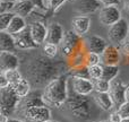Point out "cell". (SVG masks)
Masks as SVG:
<instances>
[{
  "instance_id": "1",
  "label": "cell",
  "mask_w": 129,
  "mask_h": 122,
  "mask_svg": "<svg viewBox=\"0 0 129 122\" xmlns=\"http://www.w3.org/2000/svg\"><path fill=\"white\" fill-rule=\"evenodd\" d=\"M60 62L47 56H38L28 64L27 73L36 85H47L60 75Z\"/></svg>"
},
{
  "instance_id": "2",
  "label": "cell",
  "mask_w": 129,
  "mask_h": 122,
  "mask_svg": "<svg viewBox=\"0 0 129 122\" xmlns=\"http://www.w3.org/2000/svg\"><path fill=\"white\" fill-rule=\"evenodd\" d=\"M93 102L88 96L80 95L76 92H69L68 98L63 104L64 111L73 120L77 122L88 121L92 119Z\"/></svg>"
},
{
  "instance_id": "3",
  "label": "cell",
  "mask_w": 129,
  "mask_h": 122,
  "mask_svg": "<svg viewBox=\"0 0 129 122\" xmlns=\"http://www.w3.org/2000/svg\"><path fill=\"white\" fill-rule=\"evenodd\" d=\"M68 73H62L49 84L43 89V98L48 106L59 107L63 106L68 98Z\"/></svg>"
},
{
  "instance_id": "4",
  "label": "cell",
  "mask_w": 129,
  "mask_h": 122,
  "mask_svg": "<svg viewBox=\"0 0 129 122\" xmlns=\"http://www.w3.org/2000/svg\"><path fill=\"white\" fill-rule=\"evenodd\" d=\"M59 48H60L61 54L67 59H70L75 54L86 51L85 40H83V36L76 34L73 29L66 32L64 37L61 44L59 45Z\"/></svg>"
},
{
  "instance_id": "5",
  "label": "cell",
  "mask_w": 129,
  "mask_h": 122,
  "mask_svg": "<svg viewBox=\"0 0 129 122\" xmlns=\"http://www.w3.org/2000/svg\"><path fill=\"white\" fill-rule=\"evenodd\" d=\"M20 100L22 98L16 94L15 89L11 85L5 87V88H0V112H1V115H6L9 118V115H11L18 109Z\"/></svg>"
},
{
  "instance_id": "6",
  "label": "cell",
  "mask_w": 129,
  "mask_h": 122,
  "mask_svg": "<svg viewBox=\"0 0 129 122\" xmlns=\"http://www.w3.org/2000/svg\"><path fill=\"white\" fill-rule=\"evenodd\" d=\"M129 33V24L126 19L121 18L118 23L109 27L108 31V36L109 40L113 43L114 45H121L126 40Z\"/></svg>"
},
{
  "instance_id": "7",
  "label": "cell",
  "mask_w": 129,
  "mask_h": 122,
  "mask_svg": "<svg viewBox=\"0 0 129 122\" xmlns=\"http://www.w3.org/2000/svg\"><path fill=\"white\" fill-rule=\"evenodd\" d=\"M121 19V11L118 6L102 7L99 13V20L104 26H112Z\"/></svg>"
},
{
  "instance_id": "8",
  "label": "cell",
  "mask_w": 129,
  "mask_h": 122,
  "mask_svg": "<svg viewBox=\"0 0 129 122\" xmlns=\"http://www.w3.org/2000/svg\"><path fill=\"white\" fill-rule=\"evenodd\" d=\"M23 114L29 122H47L51 120V110L49 106H33L24 110Z\"/></svg>"
},
{
  "instance_id": "9",
  "label": "cell",
  "mask_w": 129,
  "mask_h": 122,
  "mask_svg": "<svg viewBox=\"0 0 129 122\" xmlns=\"http://www.w3.org/2000/svg\"><path fill=\"white\" fill-rule=\"evenodd\" d=\"M15 36V42H16V48L20 50H33V49H38L40 45L34 41L33 36L31 34V28L29 25L22 31L20 33L16 34Z\"/></svg>"
},
{
  "instance_id": "10",
  "label": "cell",
  "mask_w": 129,
  "mask_h": 122,
  "mask_svg": "<svg viewBox=\"0 0 129 122\" xmlns=\"http://www.w3.org/2000/svg\"><path fill=\"white\" fill-rule=\"evenodd\" d=\"M33 106H48L43 98V91H31L28 95L20 100L18 109L24 111V110Z\"/></svg>"
},
{
  "instance_id": "11",
  "label": "cell",
  "mask_w": 129,
  "mask_h": 122,
  "mask_svg": "<svg viewBox=\"0 0 129 122\" xmlns=\"http://www.w3.org/2000/svg\"><path fill=\"white\" fill-rule=\"evenodd\" d=\"M126 86L127 85H125L122 83V80L118 79V78H116V79H113L111 82L109 94L114 103V106L119 107L121 104H123L126 102V98H125Z\"/></svg>"
},
{
  "instance_id": "12",
  "label": "cell",
  "mask_w": 129,
  "mask_h": 122,
  "mask_svg": "<svg viewBox=\"0 0 129 122\" xmlns=\"http://www.w3.org/2000/svg\"><path fill=\"white\" fill-rule=\"evenodd\" d=\"M73 91L77 94L85 96H89L94 92V82L89 78L71 77Z\"/></svg>"
},
{
  "instance_id": "13",
  "label": "cell",
  "mask_w": 129,
  "mask_h": 122,
  "mask_svg": "<svg viewBox=\"0 0 129 122\" xmlns=\"http://www.w3.org/2000/svg\"><path fill=\"white\" fill-rule=\"evenodd\" d=\"M121 58V51L114 44L108 45L107 49L101 54V62L104 66H118Z\"/></svg>"
},
{
  "instance_id": "14",
  "label": "cell",
  "mask_w": 129,
  "mask_h": 122,
  "mask_svg": "<svg viewBox=\"0 0 129 122\" xmlns=\"http://www.w3.org/2000/svg\"><path fill=\"white\" fill-rule=\"evenodd\" d=\"M18 67H19V59L17 54L9 51L0 52V71L1 72L11 70V69H18Z\"/></svg>"
},
{
  "instance_id": "15",
  "label": "cell",
  "mask_w": 129,
  "mask_h": 122,
  "mask_svg": "<svg viewBox=\"0 0 129 122\" xmlns=\"http://www.w3.org/2000/svg\"><path fill=\"white\" fill-rule=\"evenodd\" d=\"M63 27L60 23H52L48 26V34L45 38V43H52L56 45H60L64 37Z\"/></svg>"
},
{
  "instance_id": "16",
  "label": "cell",
  "mask_w": 129,
  "mask_h": 122,
  "mask_svg": "<svg viewBox=\"0 0 129 122\" xmlns=\"http://www.w3.org/2000/svg\"><path fill=\"white\" fill-rule=\"evenodd\" d=\"M107 41L101 36L91 35L87 38H85V48H86V51L88 52H94V53H98L101 56L107 49Z\"/></svg>"
},
{
  "instance_id": "17",
  "label": "cell",
  "mask_w": 129,
  "mask_h": 122,
  "mask_svg": "<svg viewBox=\"0 0 129 122\" xmlns=\"http://www.w3.org/2000/svg\"><path fill=\"white\" fill-rule=\"evenodd\" d=\"M74 6L82 15H89L98 11L102 5L98 0H74Z\"/></svg>"
},
{
  "instance_id": "18",
  "label": "cell",
  "mask_w": 129,
  "mask_h": 122,
  "mask_svg": "<svg viewBox=\"0 0 129 122\" xmlns=\"http://www.w3.org/2000/svg\"><path fill=\"white\" fill-rule=\"evenodd\" d=\"M29 28H31V34L34 41L39 45L44 44L48 34V27H45V25L42 22H34L29 25Z\"/></svg>"
},
{
  "instance_id": "19",
  "label": "cell",
  "mask_w": 129,
  "mask_h": 122,
  "mask_svg": "<svg viewBox=\"0 0 129 122\" xmlns=\"http://www.w3.org/2000/svg\"><path fill=\"white\" fill-rule=\"evenodd\" d=\"M91 27V18L88 16H77L73 19V31L79 36H83L88 32Z\"/></svg>"
},
{
  "instance_id": "20",
  "label": "cell",
  "mask_w": 129,
  "mask_h": 122,
  "mask_svg": "<svg viewBox=\"0 0 129 122\" xmlns=\"http://www.w3.org/2000/svg\"><path fill=\"white\" fill-rule=\"evenodd\" d=\"M93 101L96 104V106L100 107L103 111H110V110H112V107L114 106V103H113V101H112L109 93L94 92Z\"/></svg>"
},
{
  "instance_id": "21",
  "label": "cell",
  "mask_w": 129,
  "mask_h": 122,
  "mask_svg": "<svg viewBox=\"0 0 129 122\" xmlns=\"http://www.w3.org/2000/svg\"><path fill=\"white\" fill-rule=\"evenodd\" d=\"M34 9H35V6L29 0H17L15 1L13 13H15L18 16H22V17H26L29 14L33 13Z\"/></svg>"
},
{
  "instance_id": "22",
  "label": "cell",
  "mask_w": 129,
  "mask_h": 122,
  "mask_svg": "<svg viewBox=\"0 0 129 122\" xmlns=\"http://www.w3.org/2000/svg\"><path fill=\"white\" fill-rule=\"evenodd\" d=\"M16 49L17 48H16L15 36L6 31H0V50L14 52Z\"/></svg>"
},
{
  "instance_id": "23",
  "label": "cell",
  "mask_w": 129,
  "mask_h": 122,
  "mask_svg": "<svg viewBox=\"0 0 129 122\" xmlns=\"http://www.w3.org/2000/svg\"><path fill=\"white\" fill-rule=\"evenodd\" d=\"M27 26H28V25L26 24L25 17L15 15L14 18L11 19L10 24H9V26H8V28H7L6 32H8L9 34H13V35H16V34L20 33L22 31H24Z\"/></svg>"
},
{
  "instance_id": "24",
  "label": "cell",
  "mask_w": 129,
  "mask_h": 122,
  "mask_svg": "<svg viewBox=\"0 0 129 122\" xmlns=\"http://www.w3.org/2000/svg\"><path fill=\"white\" fill-rule=\"evenodd\" d=\"M13 87H14V89H15L16 94H17L20 98L25 97V96H27L31 93V83L27 79H25V78H23L19 83L14 85Z\"/></svg>"
},
{
  "instance_id": "25",
  "label": "cell",
  "mask_w": 129,
  "mask_h": 122,
  "mask_svg": "<svg viewBox=\"0 0 129 122\" xmlns=\"http://www.w3.org/2000/svg\"><path fill=\"white\" fill-rule=\"evenodd\" d=\"M119 75L118 66H104L103 64V75L102 78L111 83L113 79H116Z\"/></svg>"
},
{
  "instance_id": "26",
  "label": "cell",
  "mask_w": 129,
  "mask_h": 122,
  "mask_svg": "<svg viewBox=\"0 0 129 122\" xmlns=\"http://www.w3.org/2000/svg\"><path fill=\"white\" fill-rule=\"evenodd\" d=\"M67 1H68V0H47L48 11L45 13L47 14V17H50V15H53V14L56 13L58 9H60L61 6H63V4H66Z\"/></svg>"
},
{
  "instance_id": "27",
  "label": "cell",
  "mask_w": 129,
  "mask_h": 122,
  "mask_svg": "<svg viewBox=\"0 0 129 122\" xmlns=\"http://www.w3.org/2000/svg\"><path fill=\"white\" fill-rule=\"evenodd\" d=\"M4 73H5V76L7 77V79H8L9 85H11V86L16 85L17 83H19L20 80L23 79L22 73L18 71V69H11V70H7V71H5Z\"/></svg>"
},
{
  "instance_id": "28",
  "label": "cell",
  "mask_w": 129,
  "mask_h": 122,
  "mask_svg": "<svg viewBox=\"0 0 129 122\" xmlns=\"http://www.w3.org/2000/svg\"><path fill=\"white\" fill-rule=\"evenodd\" d=\"M110 86H111V83L105 80V79H103V78L98 79V80H94V92H99V93H109Z\"/></svg>"
},
{
  "instance_id": "29",
  "label": "cell",
  "mask_w": 129,
  "mask_h": 122,
  "mask_svg": "<svg viewBox=\"0 0 129 122\" xmlns=\"http://www.w3.org/2000/svg\"><path fill=\"white\" fill-rule=\"evenodd\" d=\"M15 15L16 14L13 13V11L0 14V31H7V28H8L11 19L14 18Z\"/></svg>"
},
{
  "instance_id": "30",
  "label": "cell",
  "mask_w": 129,
  "mask_h": 122,
  "mask_svg": "<svg viewBox=\"0 0 129 122\" xmlns=\"http://www.w3.org/2000/svg\"><path fill=\"white\" fill-rule=\"evenodd\" d=\"M88 73H89V79L98 80L102 78L103 75V64H95V66L88 67Z\"/></svg>"
},
{
  "instance_id": "31",
  "label": "cell",
  "mask_w": 129,
  "mask_h": 122,
  "mask_svg": "<svg viewBox=\"0 0 129 122\" xmlns=\"http://www.w3.org/2000/svg\"><path fill=\"white\" fill-rule=\"evenodd\" d=\"M68 75L71 77H80V78H89L88 73V67L83 66V67H77V68H71L69 70Z\"/></svg>"
},
{
  "instance_id": "32",
  "label": "cell",
  "mask_w": 129,
  "mask_h": 122,
  "mask_svg": "<svg viewBox=\"0 0 129 122\" xmlns=\"http://www.w3.org/2000/svg\"><path fill=\"white\" fill-rule=\"evenodd\" d=\"M58 52H59V45L52 44V43H44V45H43V53H44V56L53 59L57 57Z\"/></svg>"
},
{
  "instance_id": "33",
  "label": "cell",
  "mask_w": 129,
  "mask_h": 122,
  "mask_svg": "<svg viewBox=\"0 0 129 122\" xmlns=\"http://www.w3.org/2000/svg\"><path fill=\"white\" fill-rule=\"evenodd\" d=\"M101 62V56L98 53H94V52H86L85 54V63L87 67L91 66H95V64H100Z\"/></svg>"
},
{
  "instance_id": "34",
  "label": "cell",
  "mask_w": 129,
  "mask_h": 122,
  "mask_svg": "<svg viewBox=\"0 0 129 122\" xmlns=\"http://www.w3.org/2000/svg\"><path fill=\"white\" fill-rule=\"evenodd\" d=\"M15 6V1H2L0 5V13H8V11H13V8Z\"/></svg>"
},
{
  "instance_id": "35",
  "label": "cell",
  "mask_w": 129,
  "mask_h": 122,
  "mask_svg": "<svg viewBox=\"0 0 129 122\" xmlns=\"http://www.w3.org/2000/svg\"><path fill=\"white\" fill-rule=\"evenodd\" d=\"M117 111L122 118H129V101H126L123 104H121Z\"/></svg>"
},
{
  "instance_id": "36",
  "label": "cell",
  "mask_w": 129,
  "mask_h": 122,
  "mask_svg": "<svg viewBox=\"0 0 129 122\" xmlns=\"http://www.w3.org/2000/svg\"><path fill=\"white\" fill-rule=\"evenodd\" d=\"M16 1H17V0H16ZM29 1H31L32 4H33L34 6H35V8L41 9V10L45 11V13L48 11V7L45 6L44 0H29Z\"/></svg>"
},
{
  "instance_id": "37",
  "label": "cell",
  "mask_w": 129,
  "mask_h": 122,
  "mask_svg": "<svg viewBox=\"0 0 129 122\" xmlns=\"http://www.w3.org/2000/svg\"><path fill=\"white\" fill-rule=\"evenodd\" d=\"M103 7L108 6H118L120 4V0H98Z\"/></svg>"
},
{
  "instance_id": "38",
  "label": "cell",
  "mask_w": 129,
  "mask_h": 122,
  "mask_svg": "<svg viewBox=\"0 0 129 122\" xmlns=\"http://www.w3.org/2000/svg\"><path fill=\"white\" fill-rule=\"evenodd\" d=\"M122 120V116L118 113V111L112 112L109 116V122H121Z\"/></svg>"
},
{
  "instance_id": "39",
  "label": "cell",
  "mask_w": 129,
  "mask_h": 122,
  "mask_svg": "<svg viewBox=\"0 0 129 122\" xmlns=\"http://www.w3.org/2000/svg\"><path fill=\"white\" fill-rule=\"evenodd\" d=\"M120 51H121V53H123L126 57L129 58V40H126L120 45Z\"/></svg>"
},
{
  "instance_id": "40",
  "label": "cell",
  "mask_w": 129,
  "mask_h": 122,
  "mask_svg": "<svg viewBox=\"0 0 129 122\" xmlns=\"http://www.w3.org/2000/svg\"><path fill=\"white\" fill-rule=\"evenodd\" d=\"M9 86V82L7 79V77L5 76L4 72L0 73V88H5V87Z\"/></svg>"
},
{
  "instance_id": "41",
  "label": "cell",
  "mask_w": 129,
  "mask_h": 122,
  "mask_svg": "<svg viewBox=\"0 0 129 122\" xmlns=\"http://www.w3.org/2000/svg\"><path fill=\"white\" fill-rule=\"evenodd\" d=\"M125 98L126 101H129V85L126 86V92H125Z\"/></svg>"
},
{
  "instance_id": "42",
  "label": "cell",
  "mask_w": 129,
  "mask_h": 122,
  "mask_svg": "<svg viewBox=\"0 0 129 122\" xmlns=\"http://www.w3.org/2000/svg\"><path fill=\"white\" fill-rule=\"evenodd\" d=\"M123 7H125V10L129 14V0H125V2H123Z\"/></svg>"
},
{
  "instance_id": "43",
  "label": "cell",
  "mask_w": 129,
  "mask_h": 122,
  "mask_svg": "<svg viewBox=\"0 0 129 122\" xmlns=\"http://www.w3.org/2000/svg\"><path fill=\"white\" fill-rule=\"evenodd\" d=\"M8 122H24V121L19 120V119H16V118H9Z\"/></svg>"
},
{
  "instance_id": "44",
  "label": "cell",
  "mask_w": 129,
  "mask_h": 122,
  "mask_svg": "<svg viewBox=\"0 0 129 122\" xmlns=\"http://www.w3.org/2000/svg\"><path fill=\"white\" fill-rule=\"evenodd\" d=\"M121 122H129V118H122Z\"/></svg>"
},
{
  "instance_id": "45",
  "label": "cell",
  "mask_w": 129,
  "mask_h": 122,
  "mask_svg": "<svg viewBox=\"0 0 129 122\" xmlns=\"http://www.w3.org/2000/svg\"><path fill=\"white\" fill-rule=\"evenodd\" d=\"M2 1H16V0H2Z\"/></svg>"
},
{
  "instance_id": "46",
  "label": "cell",
  "mask_w": 129,
  "mask_h": 122,
  "mask_svg": "<svg viewBox=\"0 0 129 122\" xmlns=\"http://www.w3.org/2000/svg\"><path fill=\"white\" fill-rule=\"evenodd\" d=\"M47 122H59V121H54V120H50V121H47Z\"/></svg>"
},
{
  "instance_id": "47",
  "label": "cell",
  "mask_w": 129,
  "mask_h": 122,
  "mask_svg": "<svg viewBox=\"0 0 129 122\" xmlns=\"http://www.w3.org/2000/svg\"><path fill=\"white\" fill-rule=\"evenodd\" d=\"M98 122H109V121H105V120H102V121H98Z\"/></svg>"
}]
</instances>
